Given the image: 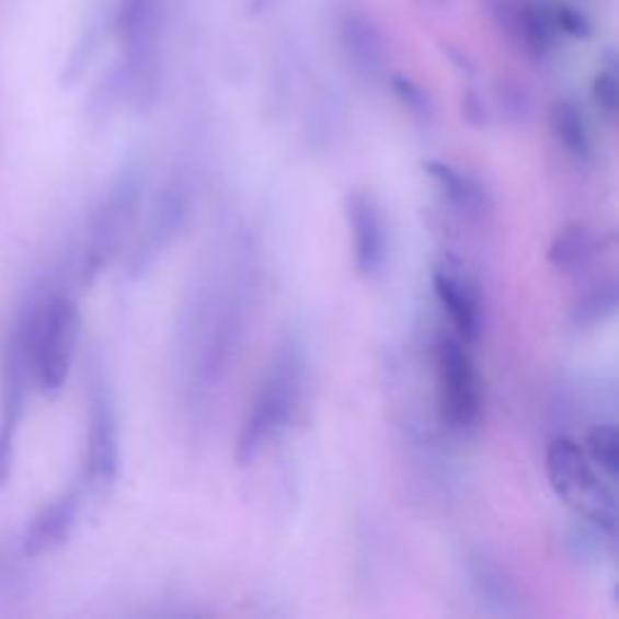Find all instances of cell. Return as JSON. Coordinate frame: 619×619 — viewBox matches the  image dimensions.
<instances>
[{
    "instance_id": "cell-1",
    "label": "cell",
    "mask_w": 619,
    "mask_h": 619,
    "mask_svg": "<svg viewBox=\"0 0 619 619\" xmlns=\"http://www.w3.org/2000/svg\"><path fill=\"white\" fill-rule=\"evenodd\" d=\"M252 262L248 250L230 256L223 278H214L196 296L190 310V326L184 330V344L190 352L192 394L194 400H208L230 368L242 342L250 312Z\"/></svg>"
},
{
    "instance_id": "cell-2",
    "label": "cell",
    "mask_w": 619,
    "mask_h": 619,
    "mask_svg": "<svg viewBox=\"0 0 619 619\" xmlns=\"http://www.w3.org/2000/svg\"><path fill=\"white\" fill-rule=\"evenodd\" d=\"M25 306L32 382L42 394L54 397L66 388L73 368L80 336L78 302L68 290H51L44 298H30Z\"/></svg>"
},
{
    "instance_id": "cell-3",
    "label": "cell",
    "mask_w": 619,
    "mask_h": 619,
    "mask_svg": "<svg viewBox=\"0 0 619 619\" xmlns=\"http://www.w3.org/2000/svg\"><path fill=\"white\" fill-rule=\"evenodd\" d=\"M302 358L296 344H286L276 354L274 364L268 366L260 385L254 402L248 409V416L240 426L236 460L238 465H252L268 440H274L286 428L288 419L294 416L300 400Z\"/></svg>"
},
{
    "instance_id": "cell-4",
    "label": "cell",
    "mask_w": 619,
    "mask_h": 619,
    "mask_svg": "<svg viewBox=\"0 0 619 619\" xmlns=\"http://www.w3.org/2000/svg\"><path fill=\"white\" fill-rule=\"evenodd\" d=\"M144 194V168L138 162L124 165L114 174L107 192L102 194L100 204L92 211L85 230L83 254H80L78 274L80 282L92 284L104 272L114 254L119 252L128 230L134 228V220L141 206Z\"/></svg>"
},
{
    "instance_id": "cell-5",
    "label": "cell",
    "mask_w": 619,
    "mask_h": 619,
    "mask_svg": "<svg viewBox=\"0 0 619 619\" xmlns=\"http://www.w3.org/2000/svg\"><path fill=\"white\" fill-rule=\"evenodd\" d=\"M32 382L27 344V306H22L15 322L0 342V489L13 477L18 436L25 419L27 390Z\"/></svg>"
},
{
    "instance_id": "cell-6",
    "label": "cell",
    "mask_w": 619,
    "mask_h": 619,
    "mask_svg": "<svg viewBox=\"0 0 619 619\" xmlns=\"http://www.w3.org/2000/svg\"><path fill=\"white\" fill-rule=\"evenodd\" d=\"M162 0H122L116 15L124 64L122 90L138 107H148L158 88V32Z\"/></svg>"
},
{
    "instance_id": "cell-7",
    "label": "cell",
    "mask_w": 619,
    "mask_h": 619,
    "mask_svg": "<svg viewBox=\"0 0 619 619\" xmlns=\"http://www.w3.org/2000/svg\"><path fill=\"white\" fill-rule=\"evenodd\" d=\"M547 479L554 494L574 506L595 530L615 537V496L593 474L586 452L576 440L559 436L547 448Z\"/></svg>"
},
{
    "instance_id": "cell-8",
    "label": "cell",
    "mask_w": 619,
    "mask_h": 619,
    "mask_svg": "<svg viewBox=\"0 0 619 619\" xmlns=\"http://www.w3.org/2000/svg\"><path fill=\"white\" fill-rule=\"evenodd\" d=\"M436 372L443 422L460 436L474 434L484 414V388L470 344L455 334L443 336L436 346Z\"/></svg>"
},
{
    "instance_id": "cell-9",
    "label": "cell",
    "mask_w": 619,
    "mask_h": 619,
    "mask_svg": "<svg viewBox=\"0 0 619 619\" xmlns=\"http://www.w3.org/2000/svg\"><path fill=\"white\" fill-rule=\"evenodd\" d=\"M119 422L114 397L102 368H90L88 380V434H85V484L107 492L119 474Z\"/></svg>"
},
{
    "instance_id": "cell-10",
    "label": "cell",
    "mask_w": 619,
    "mask_h": 619,
    "mask_svg": "<svg viewBox=\"0 0 619 619\" xmlns=\"http://www.w3.org/2000/svg\"><path fill=\"white\" fill-rule=\"evenodd\" d=\"M192 211V184L186 172H172L168 182L160 186V192L150 208V216L141 230V238L136 240L134 252L128 256V276H141L148 272L158 256L165 252L172 240L180 236L182 228L190 220Z\"/></svg>"
},
{
    "instance_id": "cell-11",
    "label": "cell",
    "mask_w": 619,
    "mask_h": 619,
    "mask_svg": "<svg viewBox=\"0 0 619 619\" xmlns=\"http://www.w3.org/2000/svg\"><path fill=\"white\" fill-rule=\"evenodd\" d=\"M80 511H83V489L80 486L66 489L64 494L46 501L25 525L20 540L22 557L39 559L64 547L76 530Z\"/></svg>"
},
{
    "instance_id": "cell-12",
    "label": "cell",
    "mask_w": 619,
    "mask_h": 619,
    "mask_svg": "<svg viewBox=\"0 0 619 619\" xmlns=\"http://www.w3.org/2000/svg\"><path fill=\"white\" fill-rule=\"evenodd\" d=\"M346 220L354 240V264L358 274L376 276L388 254V232L376 196L366 190L346 192Z\"/></svg>"
},
{
    "instance_id": "cell-13",
    "label": "cell",
    "mask_w": 619,
    "mask_h": 619,
    "mask_svg": "<svg viewBox=\"0 0 619 619\" xmlns=\"http://www.w3.org/2000/svg\"><path fill=\"white\" fill-rule=\"evenodd\" d=\"M465 578L474 603L492 617H520L523 598L506 569L486 552H467Z\"/></svg>"
},
{
    "instance_id": "cell-14",
    "label": "cell",
    "mask_w": 619,
    "mask_h": 619,
    "mask_svg": "<svg viewBox=\"0 0 619 619\" xmlns=\"http://www.w3.org/2000/svg\"><path fill=\"white\" fill-rule=\"evenodd\" d=\"M434 290L440 308L448 314L455 336L472 346L482 334V302L477 290L450 272L434 274Z\"/></svg>"
},
{
    "instance_id": "cell-15",
    "label": "cell",
    "mask_w": 619,
    "mask_h": 619,
    "mask_svg": "<svg viewBox=\"0 0 619 619\" xmlns=\"http://www.w3.org/2000/svg\"><path fill=\"white\" fill-rule=\"evenodd\" d=\"M339 37L358 73L376 78L385 68V44L376 22L366 18L360 10H344L339 18Z\"/></svg>"
},
{
    "instance_id": "cell-16",
    "label": "cell",
    "mask_w": 619,
    "mask_h": 619,
    "mask_svg": "<svg viewBox=\"0 0 619 619\" xmlns=\"http://www.w3.org/2000/svg\"><path fill=\"white\" fill-rule=\"evenodd\" d=\"M426 174L440 190V194L448 198L455 211H460L467 218H484L494 211L492 196L470 174L448 165L440 160H428L424 165Z\"/></svg>"
},
{
    "instance_id": "cell-17",
    "label": "cell",
    "mask_w": 619,
    "mask_h": 619,
    "mask_svg": "<svg viewBox=\"0 0 619 619\" xmlns=\"http://www.w3.org/2000/svg\"><path fill=\"white\" fill-rule=\"evenodd\" d=\"M506 10V27L516 34L520 44L535 56H545L554 44L557 25L554 18L545 13L540 3L532 0H504Z\"/></svg>"
},
{
    "instance_id": "cell-18",
    "label": "cell",
    "mask_w": 619,
    "mask_h": 619,
    "mask_svg": "<svg viewBox=\"0 0 619 619\" xmlns=\"http://www.w3.org/2000/svg\"><path fill=\"white\" fill-rule=\"evenodd\" d=\"M595 252H598L595 232L583 223H569L557 232L552 244H549L547 260L559 272L574 274L593 260Z\"/></svg>"
},
{
    "instance_id": "cell-19",
    "label": "cell",
    "mask_w": 619,
    "mask_h": 619,
    "mask_svg": "<svg viewBox=\"0 0 619 619\" xmlns=\"http://www.w3.org/2000/svg\"><path fill=\"white\" fill-rule=\"evenodd\" d=\"M549 124H552V134L557 138V144L566 150L569 158H574L578 162L591 158L593 144H591L588 124L583 119V112L574 102L569 100L557 102L552 107V114H549Z\"/></svg>"
},
{
    "instance_id": "cell-20",
    "label": "cell",
    "mask_w": 619,
    "mask_h": 619,
    "mask_svg": "<svg viewBox=\"0 0 619 619\" xmlns=\"http://www.w3.org/2000/svg\"><path fill=\"white\" fill-rule=\"evenodd\" d=\"M617 312V284H603L598 288H593L591 294L583 296L574 310H571V324L576 330H591V326H598L605 320H610Z\"/></svg>"
},
{
    "instance_id": "cell-21",
    "label": "cell",
    "mask_w": 619,
    "mask_h": 619,
    "mask_svg": "<svg viewBox=\"0 0 619 619\" xmlns=\"http://www.w3.org/2000/svg\"><path fill=\"white\" fill-rule=\"evenodd\" d=\"M586 458L595 465L607 479L619 474V434L615 424H598L586 436Z\"/></svg>"
},
{
    "instance_id": "cell-22",
    "label": "cell",
    "mask_w": 619,
    "mask_h": 619,
    "mask_svg": "<svg viewBox=\"0 0 619 619\" xmlns=\"http://www.w3.org/2000/svg\"><path fill=\"white\" fill-rule=\"evenodd\" d=\"M593 95L598 107L605 112V116L615 119L617 107H619V88H617V68L612 61H607L598 76L593 80Z\"/></svg>"
},
{
    "instance_id": "cell-23",
    "label": "cell",
    "mask_w": 619,
    "mask_h": 619,
    "mask_svg": "<svg viewBox=\"0 0 619 619\" xmlns=\"http://www.w3.org/2000/svg\"><path fill=\"white\" fill-rule=\"evenodd\" d=\"M392 88H394V95L400 98V102L416 116V119H431L434 110H431V102L422 88L414 85L412 80H406V78H394Z\"/></svg>"
},
{
    "instance_id": "cell-24",
    "label": "cell",
    "mask_w": 619,
    "mask_h": 619,
    "mask_svg": "<svg viewBox=\"0 0 619 619\" xmlns=\"http://www.w3.org/2000/svg\"><path fill=\"white\" fill-rule=\"evenodd\" d=\"M554 25L559 32L571 34L576 39H588L591 37V22L581 13V10L571 5H557L554 10Z\"/></svg>"
},
{
    "instance_id": "cell-25",
    "label": "cell",
    "mask_w": 619,
    "mask_h": 619,
    "mask_svg": "<svg viewBox=\"0 0 619 619\" xmlns=\"http://www.w3.org/2000/svg\"><path fill=\"white\" fill-rule=\"evenodd\" d=\"M465 114H467V119H470L472 124L477 126H484L486 119H484V107H482V102H479L474 95L470 98H465Z\"/></svg>"
}]
</instances>
